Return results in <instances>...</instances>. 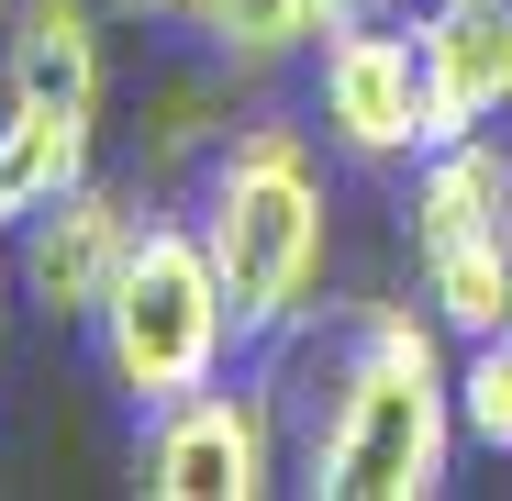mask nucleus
Masks as SVG:
<instances>
[{"label": "nucleus", "instance_id": "0eeeda50", "mask_svg": "<svg viewBox=\"0 0 512 501\" xmlns=\"http://www.w3.org/2000/svg\"><path fill=\"white\" fill-rule=\"evenodd\" d=\"M134 234H145V212L90 167L78 190H56L45 212L12 223V290H23L45 323H90V312L112 301L123 257H134Z\"/></svg>", "mask_w": 512, "mask_h": 501}, {"label": "nucleus", "instance_id": "7ed1b4c3", "mask_svg": "<svg viewBox=\"0 0 512 501\" xmlns=\"http://www.w3.org/2000/svg\"><path fill=\"white\" fill-rule=\"evenodd\" d=\"M90 346H101V379H112L134 412L190 401V390H212V379L245 357L234 301H223V268H212V245H201L190 212H145L112 301L90 312Z\"/></svg>", "mask_w": 512, "mask_h": 501}, {"label": "nucleus", "instance_id": "1a4fd4ad", "mask_svg": "<svg viewBox=\"0 0 512 501\" xmlns=\"http://www.w3.org/2000/svg\"><path fill=\"white\" fill-rule=\"evenodd\" d=\"M101 12L112 0H12V23H0V90L101 112Z\"/></svg>", "mask_w": 512, "mask_h": 501}, {"label": "nucleus", "instance_id": "9b49d317", "mask_svg": "<svg viewBox=\"0 0 512 501\" xmlns=\"http://www.w3.org/2000/svg\"><path fill=\"white\" fill-rule=\"evenodd\" d=\"M346 12H368V0H190V34L223 67H279V56H312Z\"/></svg>", "mask_w": 512, "mask_h": 501}, {"label": "nucleus", "instance_id": "ddd939ff", "mask_svg": "<svg viewBox=\"0 0 512 501\" xmlns=\"http://www.w3.org/2000/svg\"><path fill=\"white\" fill-rule=\"evenodd\" d=\"M112 12H145V23H190V0H112Z\"/></svg>", "mask_w": 512, "mask_h": 501}, {"label": "nucleus", "instance_id": "f257e3e1", "mask_svg": "<svg viewBox=\"0 0 512 501\" xmlns=\"http://www.w3.org/2000/svg\"><path fill=\"white\" fill-rule=\"evenodd\" d=\"M457 334L412 301H368L323 346V401L301 412L290 479L312 501H435L468 424H457Z\"/></svg>", "mask_w": 512, "mask_h": 501}, {"label": "nucleus", "instance_id": "f03ea898", "mask_svg": "<svg viewBox=\"0 0 512 501\" xmlns=\"http://www.w3.org/2000/svg\"><path fill=\"white\" fill-rule=\"evenodd\" d=\"M190 223H201L212 268H223L245 357H279L323 312V268H334V190H323L312 134L279 123V112L223 123V145L190 179Z\"/></svg>", "mask_w": 512, "mask_h": 501}, {"label": "nucleus", "instance_id": "39448f33", "mask_svg": "<svg viewBox=\"0 0 512 501\" xmlns=\"http://www.w3.org/2000/svg\"><path fill=\"white\" fill-rule=\"evenodd\" d=\"M290 479V401L279 379H212L190 401L145 412L134 490L145 501H256Z\"/></svg>", "mask_w": 512, "mask_h": 501}, {"label": "nucleus", "instance_id": "4468645a", "mask_svg": "<svg viewBox=\"0 0 512 501\" xmlns=\"http://www.w3.org/2000/svg\"><path fill=\"white\" fill-rule=\"evenodd\" d=\"M12 301H23V290H12V234H0V323H12Z\"/></svg>", "mask_w": 512, "mask_h": 501}, {"label": "nucleus", "instance_id": "2eb2a0df", "mask_svg": "<svg viewBox=\"0 0 512 501\" xmlns=\"http://www.w3.org/2000/svg\"><path fill=\"white\" fill-rule=\"evenodd\" d=\"M0 23H12V0H0Z\"/></svg>", "mask_w": 512, "mask_h": 501}, {"label": "nucleus", "instance_id": "423d86ee", "mask_svg": "<svg viewBox=\"0 0 512 501\" xmlns=\"http://www.w3.org/2000/svg\"><path fill=\"white\" fill-rule=\"evenodd\" d=\"M312 112H323V134L346 145L357 167H412V156H435L423 34H412V23H379V12H346V23L312 45Z\"/></svg>", "mask_w": 512, "mask_h": 501}, {"label": "nucleus", "instance_id": "20e7f679", "mask_svg": "<svg viewBox=\"0 0 512 501\" xmlns=\"http://www.w3.org/2000/svg\"><path fill=\"white\" fill-rule=\"evenodd\" d=\"M401 245H412L423 312H435L457 346L490 334V323H512V156H501V134H457L435 156H412Z\"/></svg>", "mask_w": 512, "mask_h": 501}, {"label": "nucleus", "instance_id": "f8f14e48", "mask_svg": "<svg viewBox=\"0 0 512 501\" xmlns=\"http://www.w3.org/2000/svg\"><path fill=\"white\" fill-rule=\"evenodd\" d=\"M457 424H468V446L512 457V323L457 346Z\"/></svg>", "mask_w": 512, "mask_h": 501}, {"label": "nucleus", "instance_id": "6e6552de", "mask_svg": "<svg viewBox=\"0 0 512 501\" xmlns=\"http://www.w3.org/2000/svg\"><path fill=\"white\" fill-rule=\"evenodd\" d=\"M423 34V90H435V145L490 134L512 112V0H435Z\"/></svg>", "mask_w": 512, "mask_h": 501}, {"label": "nucleus", "instance_id": "9d476101", "mask_svg": "<svg viewBox=\"0 0 512 501\" xmlns=\"http://www.w3.org/2000/svg\"><path fill=\"white\" fill-rule=\"evenodd\" d=\"M101 167V112L78 101H12L0 112V234L23 212H45L56 190H78Z\"/></svg>", "mask_w": 512, "mask_h": 501}]
</instances>
